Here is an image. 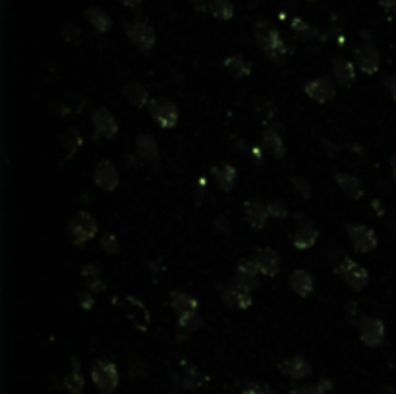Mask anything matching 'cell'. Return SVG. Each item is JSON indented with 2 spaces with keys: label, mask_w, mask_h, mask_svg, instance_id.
I'll return each mask as SVG.
<instances>
[{
  "label": "cell",
  "mask_w": 396,
  "mask_h": 394,
  "mask_svg": "<svg viewBox=\"0 0 396 394\" xmlns=\"http://www.w3.org/2000/svg\"><path fill=\"white\" fill-rule=\"evenodd\" d=\"M122 95L124 99L128 101V105L136 108H145L149 107L151 103V95H149V89L145 86H141L138 82H132L128 86L122 89Z\"/></svg>",
  "instance_id": "484cf974"
},
{
  "label": "cell",
  "mask_w": 396,
  "mask_h": 394,
  "mask_svg": "<svg viewBox=\"0 0 396 394\" xmlns=\"http://www.w3.org/2000/svg\"><path fill=\"white\" fill-rule=\"evenodd\" d=\"M99 232V223L91 213L79 211L74 214V219L68 223V236L74 245H84L91 242Z\"/></svg>",
  "instance_id": "3957f363"
},
{
  "label": "cell",
  "mask_w": 396,
  "mask_h": 394,
  "mask_svg": "<svg viewBox=\"0 0 396 394\" xmlns=\"http://www.w3.org/2000/svg\"><path fill=\"white\" fill-rule=\"evenodd\" d=\"M332 77L338 86L343 87H352L356 84V66L350 62V60H344V58H338L334 56L332 58Z\"/></svg>",
  "instance_id": "cb8c5ba5"
},
{
  "label": "cell",
  "mask_w": 396,
  "mask_h": 394,
  "mask_svg": "<svg viewBox=\"0 0 396 394\" xmlns=\"http://www.w3.org/2000/svg\"><path fill=\"white\" fill-rule=\"evenodd\" d=\"M317 238H319V230L315 228V224L311 223L308 217H300V224L292 234V245L300 251H306L317 244Z\"/></svg>",
  "instance_id": "9a60e30c"
},
{
  "label": "cell",
  "mask_w": 396,
  "mask_h": 394,
  "mask_svg": "<svg viewBox=\"0 0 396 394\" xmlns=\"http://www.w3.org/2000/svg\"><path fill=\"white\" fill-rule=\"evenodd\" d=\"M242 211H244L246 223L249 224L253 230H263V228L267 226L269 219H271L267 203H261L257 201V199H249V201L244 203V205H242Z\"/></svg>",
  "instance_id": "2e32d148"
},
{
  "label": "cell",
  "mask_w": 396,
  "mask_h": 394,
  "mask_svg": "<svg viewBox=\"0 0 396 394\" xmlns=\"http://www.w3.org/2000/svg\"><path fill=\"white\" fill-rule=\"evenodd\" d=\"M304 91H306V95L310 97L311 101H315L319 105H325V103H329V101L334 99L336 86H334V82H332L331 77L319 75V77H313L310 82H306Z\"/></svg>",
  "instance_id": "30bf717a"
},
{
  "label": "cell",
  "mask_w": 396,
  "mask_h": 394,
  "mask_svg": "<svg viewBox=\"0 0 396 394\" xmlns=\"http://www.w3.org/2000/svg\"><path fill=\"white\" fill-rule=\"evenodd\" d=\"M310 2H315V0H310Z\"/></svg>",
  "instance_id": "816d5d0a"
},
{
  "label": "cell",
  "mask_w": 396,
  "mask_h": 394,
  "mask_svg": "<svg viewBox=\"0 0 396 394\" xmlns=\"http://www.w3.org/2000/svg\"><path fill=\"white\" fill-rule=\"evenodd\" d=\"M292 188H294V192L298 193L300 197H304V199H310L311 197V186L310 182L306 180V178H300V176H294L292 178Z\"/></svg>",
  "instance_id": "60d3db41"
},
{
  "label": "cell",
  "mask_w": 396,
  "mask_h": 394,
  "mask_svg": "<svg viewBox=\"0 0 396 394\" xmlns=\"http://www.w3.org/2000/svg\"><path fill=\"white\" fill-rule=\"evenodd\" d=\"M91 381L101 394H112L120 384V371L116 363L99 358L91 365Z\"/></svg>",
  "instance_id": "7a4b0ae2"
},
{
  "label": "cell",
  "mask_w": 396,
  "mask_h": 394,
  "mask_svg": "<svg viewBox=\"0 0 396 394\" xmlns=\"http://www.w3.org/2000/svg\"><path fill=\"white\" fill-rule=\"evenodd\" d=\"M225 68L230 72V74L234 75V77H247V75H251V64L246 62L242 56H226L225 58Z\"/></svg>",
  "instance_id": "d6a6232c"
},
{
  "label": "cell",
  "mask_w": 396,
  "mask_h": 394,
  "mask_svg": "<svg viewBox=\"0 0 396 394\" xmlns=\"http://www.w3.org/2000/svg\"><path fill=\"white\" fill-rule=\"evenodd\" d=\"M101 249L108 256H116L120 251V242L114 234H105L101 238Z\"/></svg>",
  "instance_id": "ab89813d"
},
{
  "label": "cell",
  "mask_w": 396,
  "mask_h": 394,
  "mask_svg": "<svg viewBox=\"0 0 396 394\" xmlns=\"http://www.w3.org/2000/svg\"><path fill=\"white\" fill-rule=\"evenodd\" d=\"M91 124L101 139H114L118 134V122L114 114L105 107H99L91 114Z\"/></svg>",
  "instance_id": "5bb4252c"
},
{
  "label": "cell",
  "mask_w": 396,
  "mask_h": 394,
  "mask_svg": "<svg viewBox=\"0 0 396 394\" xmlns=\"http://www.w3.org/2000/svg\"><path fill=\"white\" fill-rule=\"evenodd\" d=\"M279 371L290 381H301V379L310 377L313 369H311V363L301 354H298V356H292L288 360L280 362Z\"/></svg>",
  "instance_id": "e0dca14e"
},
{
  "label": "cell",
  "mask_w": 396,
  "mask_h": 394,
  "mask_svg": "<svg viewBox=\"0 0 396 394\" xmlns=\"http://www.w3.org/2000/svg\"><path fill=\"white\" fill-rule=\"evenodd\" d=\"M242 394H267V384L259 383H247L242 389Z\"/></svg>",
  "instance_id": "ee69618b"
},
{
  "label": "cell",
  "mask_w": 396,
  "mask_h": 394,
  "mask_svg": "<svg viewBox=\"0 0 396 394\" xmlns=\"http://www.w3.org/2000/svg\"><path fill=\"white\" fill-rule=\"evenodd\" d=\"M385 87L388 89V93H391V97L396 101V74L388 75L385 79Z\"/></svg>",
  "instance_id": "f6af8a7d"
},
{
  "label": "cell",
  "mask_w": 396,
  "mask_h": 394,
  "mask_svg": "<svg viewBox=\"0 0 396 394\" xmlns=\"http://www.w3.org/2000/svg\"><path fill=\"white\" fill-rule=\"evenodd\" d=\"M267 209L269 214H271V219H275V221H284V219H288L290 217L288 207H286L282 201H269Z\"/></svg>",
  "instance_id": "74e56055"
},
{
  "label": "cell",
  "mask_w": 396,
  "mask_h": 394,
  "mask_svg": "<svg viewBox=\"0 0 396 394\" xmlns=\"http://www.w3.org/2000/svg\"><path fill=\"white\" fill-rule=\"evenodd\" d=\"M292 32H294V35H296L300 41H311V39H315V37L319 35L313 25L304 22L301 18H294V20H292Z\"/></svg>",
  "instance_id": "e575fe53"
},
{
  "label": "cell",
  "mask_w": 396,
  "mask_h": 394,
  "mask_svg": "<svg viewBox=\"0 0 396 394\" xmlns=\"http://www.w3.org/2000/svg\"><path fill=\"white\" fill-rule=\"evenodd\" d=\"M86 18H87V22L95 27L97 33H108L110 29H112V20H110V16H108L107 12L103 10V8H97V6H93V8H87Z\"/></svg>",
  "instance_id": "f546056e"
},
{
  "label": "cell",
  "mask_w": 396,
  "mask_h": 394,
  "mask_svg": "<svg viewBox=\"0 0 396 394\" xmlns=\"http://www.w3.org/2000/svg\"><path fill=\"white\" fill-rule=\"evenodd\" d=\"M136 155L145 164H155L157 159H159V145H157L155 138L149 136V134L136 136Z\"/></svg>",
  "instance_id": "603a6c76"
},
{
  "label": "cell",
  "mask_w": 396,
  "mask_h": 394,
  "mask_svg": "<svg viewBox=\"0 0 396 394\" xmlns=\"http://www.w3.org/2000/svg\"><path fill=\"white\" fill-rule=\"evenodd\" d=\"M253 39L259 45V49L267 54L269 60L273 62H279L284 58V54L288 53L284 41L280 39L279 29L267 20H257L253 23Z\"/></svg>",
  "instance_id": "6da1fadb"
},
{
  "label": "cell",
  "mask_w": 396,
  "mask_h": 394,
  "mask_svg": "<svg viewBox=\"0 0 396 394\" xmlns=\"http://www.w3.org/2000/svg\"><path fill=\"white\" fill-rule=\"evenodd\" d=\"M253 292H249L246 288L238 286L236 282H226L225 286H221L219 290V296L221 301L225 304L228 309H234V311H244L253 306Z\"/></svg>",
  "instance_id": "9c48e42d"
},
{
  "label": "cell",
  "mask_w": 396,
  "mask_h": 394,
  "mask_svg": "<svg viewBox=\"0 0 396 394\" xmlns=\"http://www.w3.org/2000/svg\"><path fill=\"white\" fill-rule=\"evenodd\" d=\"M263 147L269 151L275 159H284L286 157V143L284 138L280 136L279 128L275 126H269L263 130Z\"/></svg>",
  "instance_id": "d4e9b609"
},
{
  "label": "cell",
  "mask_w": 396,
  "mask_h": 394,
  "mask_svg": "<svg viewBox=\"0 0 396 394\" xmlns=\"http://www.w3.org/2000/svg\"><path fill=\"white\" fill-rule=\"evenodd\" d=\"M288 284L290 290H292L294 294H298L300 298H310L311 294H313V290H315V278H313L310 271L296 269V271H292V275H290Z\"/></svg>",
  "instance_id": "ffe728a7"
},
{
  "label": "cell",
  "mask_w": 396,
  "mask_h": 394,
  "mask_svg": "<svg viewBox=\"0 0 396 394\" xmlns=\"http://www.w3.org/2000/svg\"><path fill=\"white\" fill-rule=\"evenodd\" d=\"M118 2H122L124 6H129V8H138V6H141L143 0H118Z\"/></svg>",
  "instance_id": "7dc6e473"
},
{
  "label": "cell",
  "mask_w": 396,
  "mask_h": 394,
  "mask_svg": "<svg viewBox=\"0 0 396 394\" xmlns=\"http://www.w3.org/2000/svg\"><path fill=\"white\" fill-rule=\"evenodd\" d=\"M232 282H236L238 286L246 288L249 292H256L257 288H259V277H253V275H240V273H236Z\"/></svg>",
  "instance_id": "f35d334b"
},
{
  "label": "cell",
  "mask_w": 396,
  "mask_h": 394,
  "mask_svg": "<svg viewBox=\"0 0 396 394\" xmlns=\"http://www.w3.org/2000/svg\"><path fill=\"white\" fill-rule=\"evenodd\" d=\"M84 373H82V367H79V360L77 358H72V363H70V369L66 371V375L62 377V386L70 394H82L84 393Z\"/></svg>",
  "instance_id": "4316f807"
},
{
  "label": "cell",
  "mask_w": 396,
  "mask_h": 394,
  "mask_svg": "<svg viewBox=\"0 0 396 394\" xmlns=\"http://www.w3.org/2000/svg\"><path fill=\"white\" fill-rule=\"evenodd\" d=\"M385 10H391V12H396V0H377Z\"/></svg>",
  "instance_id": "bcb514c9"
},
{
  "label": "cell",
  "mask_w": 396,
  "mask_h": 394,
  "mask_svg": "<svg viewBox=\"0 0 396 394\" xmlns=\"http://www.w3.org/2000/svg\"><path fill=\"white\" fill-rule=\"evenodd\" d=\"M391 171H393V178H395V182H396V157L391 159Z\"/></svg>",
  "instance_id": "681fc988"
},
{
  "label": "cell",
  "mask_w": 396,
  "mask_h": 394,
  "mask_svg": "<svg viewBox=\"0 0 396 394\" xmlns=\"http://www.w3.org/2000/svg\"><path fill=\"white\" fill-rule=\"evenodd\" d=\"M171 308L176 313V317L182 315H190V313H197L199 311V301L195 296L182 292V290H174L171 292Z\"/></svg>",
  "instance_id": "44dd1931"
},
{
  "label": "cell",
  "mask_w": 396,
  "mask_h": 394,
  "mask_svg": "<svg viewBox=\"0 0 396 394\" xmlns=\"http://www.w3.org/2000/svg\"><path fill=\"white\" fill-rule=\"evenodd\" d=\"M256 265L259 269V273L263 275V277H277L280 271V256L279 251H275V249H271V247H259L256 251Z\"/></svg>",
  "instance_id": "ac0fdd59"
},
{
  "label": "cell",
  "mask_w": 396,
  "mask_h": 394,
  "mask_svg": "<svg viewBox=\"0 0 396 394\" xmlns=\"http://www.w3.org/2000/svg\"><path fill=\"white\" fill-rule=\"evenodd\" d=\"M124 29H126L129 43L134 45L136 49H140L141 53H151V49L157 43L155 29L143 20H134V22L126 23Z\"/></svg>",
  "instance_id": "ba28073f"
},
{
  "label": "cell",
  "mask_w": 396,
  "mask_h": 394,
  "mask_svg": "<svg viewBox=\"0 0 396 394\" xmlns=\"http://www.w3.org/2000/svg\"><path fill=\"white\" fill-rule=\"evenodd\" d=\"M213 176L216 186L223 192H232L236 186V169L230 164H221V167H213Z\"/></svg>",
  "instance_id": "f1b7e54d"
},
{
  "label": "cell",
  "mask_w": 396,
  "mask_h": 394,
  "mask_svg": "<svg viewBox=\"0 0 396 394\" xmlns=\"http://www.w3.org/2000/svg\"><path fill=\"white\" fill-rule=\"evenodd\" d=\"M77 299H79V306L84 309H93V306H95V298H93V292H91V290H84V292L77 296Z\"/></svg>",
  "instance_id": "7bdbcfd3"
},
{
  "label": "cell",
  "mask_w": 396,
  "mask_h": 394,
  "mask_svg": "<svg viewBox=\"0 0 396 394\" xmlns=\"http://www.w3.org/2000/svg\"><path fill=\"white\" fill-rule=\"evenodd\" d=\"M128 373L132 379H145V375H147V365L145 362L138 358V356H134V358H129L128 362Z\"/></svg>",
  "instance_id": "8d00e7d4"
},
{
  "label": "cell",
  "mask_w": 396,
  "mask_h": 394,
  "mask_svg": "<svg viewBox=\"0 0 396 394\" xmlns=\"http://www.w3.org/2000/svg\"><path fill=\"white\" fill-rule=\"evenodd\" d=\"M358 330H360V341L364 342L369 348H381L386 341L385 323L373 317V315H365L358 321Z\"/></svg>",
  "instance_id": "5b68a950"
},
{
  "label": "cell",
  "mask_w": 396,
  "mask_h": 394,
  "mask_svg": "<svg viewBox=\"0 0 396 394\" xmlns=\"http://www.w3.org/2000/svg\"><path fill=\"white\" fill-rule=\"evenodd\" d=\"M82 143H84V138H82L79 130L70 128L68 132H64V136H62V145H64V149L68 151L70 155H74L75 151L82 147Z\"/></svg>",
  "instance_id": "d590c367"
},
{
  "label": "cell",
  "mask_w": 396,
  "mask_h": 394,
  "mask_svg": "<svg viewBox=\"0 0 396 394\" xmlns=\"http://www.w3.org/2000/svg\"><path fill=\"white\" fill-rule=\"evenodd\" d=\"M172 381L186 391H197L203 384L205 377L193 363L182 362V373H172Z\"/></svg>",
  "instance_id": "d6986e66"
},
{
  "label": "cell",
  "mask_w": 396,
  "mask_h": 394,
  "mask_svg": "<svg viewBox=\"0 0 396 394\" xmlns=\"http://www.w3.org/2000/svg\"><path fill=\"white\" fill-rule=\"evenodd\" d=\"M190 2H192L195 10H203L205 8V0H190Z\"/></svg>",
  "instance_id": "c3c4849f"
},
{
  "label": "cell",
  "mask_w": 396,
  "mask_h": 394,
  "mask_svg": "<svg viewBox=\"0 0 396 394\" xmlns=\"http://www.w3.org/2000/svg\"><path fill=\"white\" fill-rule=\"evenodd\" d=\"M171 394H180V391H178V384H176V383H174V386H172Z\"/></svg>",
  "instance_id": "f907efd6"
},
{
  "label": "cell",
  "mask_w": 396,
  "mask_h": 394,
  "mask_svg": "<svg viewBox=\"0 0 396 394\" xmlns=\"http://www.w3.org/2000/svg\"><path fill=\"white\" fill-rule=\"evenodd\" d=\"M147 108H149L151 118L155 120V124L162 130L174 128L180 120V108L169 99H151Z\"/></svg>",
  "instance_id": "52a82bcc"
},
{
  "label": "cell",
  "mask_w": 396,
  "mask_h": 394,
  "mask_svg": "<svg viewBox=\"0 0 396 394\" xmlns=\"http://www.w3.org/2000/svg\"><path fill=\"white\" fill-rule=\"evenodd\" d=\"M207 8L216 20H223V22L232 20L234 16V6L230 0H207Z\"/></svg>",
  "instance_id": "1f68e13d"
},
{
  "label": "cell",
  "mask_w": 396,
  "mask_h": 394,
  "mask_svg": "<svg viewBox=\"0 0 396 394\" xmlns=\"http://www.w3.org/2000/svg\"><path fill=\"white\" fill-rule=\"evenodd\" d=\"M354 60L356 66L367 75H373L379 72L381 66V54L371 43H362L354 49Z\"/></svg>",
  "instance_id": "7c38bea8"
},
{
  "label": "cell",
  "mask_w": 396,
  "mask_h": 394,
  "mask_svg": "<svg viewBox=\"0 0 396 394\" xmlns=\"http://www.w3.org/2000/svg\"><path fill=\"white\" fill-rule=\"evenodd\" d=\"M120 308L126 311L128 319L134 323L136 329H140L141 332H145V330L149 329V309L145 308V304H143L141 299H138L136 296H126V298L122 299V306H120Z\"/></svg>",
  "instance_id": "4fadbf2b"
},
{
  "label": "cell",
  "mask_w": 396,
  "mask_h": 394,
  "mask_svg": "<svg viewBox=\"0 0 396 394\" xmlns=\"http://www.w3.org/2000/svg\"><path fill=\"white\" fill-rule=\"evenodd\" d=\"M93 182H95L97 188H101L103 192H114L118 184H120V174H118L116 164L108 159L99 160L95 171H93Z\"/></svg>",
  "instance_id": "8fae6325"
},
{
  "label": "cell",
  "mask_w": 396,
  "mask_h": 394,
  "mask_svg": "<svg viewBox=\"0 0 396 394\" xmlns=\"http://www.w3.org/2000/svg\"><path fill=\"white\" fill-rule=\"evenodd\" d=\"M201 325H203V319H201L199 311H197V313H190V315L178 317V341L188 338L192 332L201 329Z\"/></svg>",
  "instance_id": "4dcf8cb0"
},
{
  "label": "cell",
  "mask_w": 396,
  "mask_h": 394,
  "mask_svg": "<svg viewBox=\"0 0 396 394\" xmlns=\"http://www.w3.org/2000/svg\"><path fill=\"white\" fill-rule=\"evenodd\" d=\"M332 391V383L329 379H321L319 383L300 384V386H292L290 394H329Z\"/></svg>",
  "instance_id": "836d02e7"
},
{
  "label": "cell",
  "mask_w": 396,
  "mask_h": 394,
  "mask_svg": "<svg viewBox=\"0 0 396 394\" xmlns=\"http://www.w3.org/2000/svg\"><path fill=\"white\" fill-rule=\"evenodd\" d=\"M334 271H336V275L343 278V282L348 288H352L356 292H360V290H364L367 284H369V271L365 269L364 265H360V263H356L354 259L350 257H343L336 267H334Z\"/></svg>",
  "instance_id": "277c9868"
},
{
  "label": "cell",
  "mask_w": 396,
  "mask_h": 394,
  "mask_svg": "<svg viewBox=\"0 0 396 394\" xmlns=\"http://www.w3.org/2000/svg\"><path fill=\"white\" fill-rule=\"evenodd\" d=\"M334 180H336V186L341 188V192H343L346 197H350L354 201H358V199L364 197V184H362V180H360L358 176L348 174V172H336Z\"/></svg>",
  "instance_id": "7402d4cb"
},
{
  "label": "cell",
  "mask_w": 396,
  "mask_h": 394,
  "mask_svg": "<svg viewBox=\"0 0 396 394\" xmlns=\"http://www.w3.org/2000/svg\"><path fill=\"white\" fill-rule=\"evenodd\" d=\"M82 277L87 282V290L91 292H103L105 282H103V269L99 263H87L82 267Z\"/></svg>",
  "instance_id": "83f0119b"
},
{
  "label": "cell",
  "mask_w": 396,
  "mask_h": 394,
  "mask_svg": "<svg viewBox=\"0 0 396 394\" xmlns=\"http://www.w3.org/2000/svg\"><path fill=\"white\" fill-rule=\"evenodd\" d=\"M346 234L352 242L354 249L358 254H371L375 247L379 245V238L371 226L364 223H352L346 226Z\"/></svg>",
  "instance_id": "8992f818"
},
{
  "label": "cell",
  "mask_w": 396,
  "mask_h": 394,
  "mask_svg": "<svg viewBox=\"0 0 396 394\" xmlns=\"http://www.w3.org/2000/svg\"><path fill=\"white\" fill-rule=\"evenodd\" d=\"M236 273H240V275H253V277H259L261 273H259V269L256 265V259L251 257V259H242L238 267H236Z\"/></svg>",
  "instance_id": "b9f144b4"
}]
</instances>
